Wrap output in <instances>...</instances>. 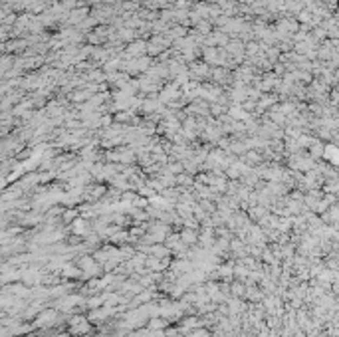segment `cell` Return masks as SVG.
Instances as JSON below:
<instances>
[{
    "label": "cell",
    "mask_w": 339,
    "mask_h": 337,
    "mask_svg": "<svg viewBox=\"0 0 339 337\" xmlns=\"http://www.w3.org/2000/svg\"><path fill=\"white\" fill-rule=\"evenodd\" d=\"M199 236H200V230H197V228L184 226L180 230V238H182V242L187 244V246H191V244H197L199 242Z\"/></svg>",
    "instance_id": "6da1fadb"
},
{
    "label": "cell",
    "mask_w": 339,
    "mask_h": 337,
    "mask_svg": "<svg viewBox=\"0 0 339 337\" xmlns=\"http://www.w3.org/2000/svg\"><path fill=\"white\" fill-rule=\"evenodd\" d=\"M177 185H182V187L193 185V177H189V175H177Z\"/></svg>",
    "instance_id": "7a4b0ae2"
},
{
    "label": "cell",
    "mask_w": 339,
    "mask_h": 337,
    "mask_svg": "<svg viewBox=\"0 0 339 337\" xmlns=\"http://www.w3.org/2000/svg\"><path fill=\"white\" fill-rule=\"evenodd\" d=\"M187 337H210V331H208L206 327H199V329L191 331Z\"/></svg>",
    "instance_id": "3957f363"
}]
</instances>
